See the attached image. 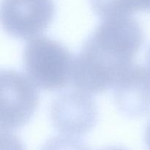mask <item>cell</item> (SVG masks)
<instances>
[{
  "mask_svg": "<svg viewBox=\"0 0 150 150\" xmlns=\"http://www.w3.org/2000/svg\"><path fill=\"white\" fill-rule=\"evenodd\" d=\"M145 140H146V146L149 150H150V122L146 127V133H145Z\"/></svg>",
  "mask_w": 150,
  "mask_h": 150,
  "instance_id": "obj_10",
  "label": "cell"
},
{
  "mask_svg": "<svg viewBox=\"0 0 150 150\" xmlns=\"http://www.w3.org/2000/svg\"><path fill=\"white\" fill-rule=\"evenodd\" d=\"M55 12L54 0H2L1 23L11 36L32 39L49 27Z\"/></svg>",
  "mask_w": 150,
  "mask_h": 150,
  "instance_id": "obj_4",
  "label": "cell"
},
{
  "mask_svg": "<svg viewBox=\"0 0 150 150\" xmlns=\"http://www.w3.org/2000/svg\"><path fill=\"white\" fill-rule=\"evenodd\" d=\"M74 58L65 46L48 37L32 38L23 51V65L37 87L56 91L71 82Z\"/></svg>",
  "mask_w": 150,
  "mask_h": 150,
  "instance_id": "obj_2",
  "label": "cell"
},
{
  "mask_svg": "<svg viewBox=\"0 0 150 150\" xmlns=\"http://www.w3.org/2000/svg\"><path fill=\"white\" fill-rule=\"evenodd\" d=\"M37 86L14 70L1 72V131L16 130L30 120L38 105Z\"/></svg>",
  "mask_w": 150,
  "mask_h": 150,
  "instance_id": "obj_3",
  "label": "cell"
},
{
  "mask_svg": "<svg viewBox=\"0 0 150 150\" xmlns=\"http://www.w3.org/2000/svg\"><path fill=\"white\" fill-rule=\"evenodd\" d=\"M144 42L143 29L134 18L103 20L74 58V87L88 94L113 88L133 65Z\"/></svg>",
  "mask_w": 150,
  "mask_h": 150,
  "instance_id": "obj_1",
  "label": "cell"
},
{
  "mask_svg": "<svg viewBox=\"0 0 150 150\" xmlns=\"http://www.w3.org/2000/svg\"><path fill=\"white\" fill-rule=\"evenodd\" d=\"M98 115L97 105L89 94L76 89L60 94L50 108L54 127L69 136L89 133L96 125Z\"/></svg>",
  "mask_w": 150,
  "mask_h": 150,
  "instance_id": "obj_5",
  "label": "cell"
},
{
  "mask_svg": "<svg viewBox=\"0 0 150 150\" xmlns=\"http://www.w3.org/2000/svg\"><path fill=\"white\" fill-rule=\"evenodd\" d=\"M1 150H24L18 139L8 131L1 132Z\"/></svg>",
  "mask_w": 150,
  "mask_h": 150,
  "instance_id": "obj_9",
  "label": "cell"
},
{
  "mask_svg": "<svg viewBox=\"0 0 150 150\" xmlns=\"http://www.w3.org/2000/svg\"><path fill=\"white\" fill-rule=\"evenodd\" d=\"M98 150H127L124 148L119 147V146H108V147L103 148V149H98Z\"/></svg>",
  "mask_w": 150,
  "mask_h": 150,
  "instance_id": "obj_12",
  "label": "cell"
},
{
  "mask_svg": "<svg viewBox=\"0 0 150 150\" xmlns=\"http://www.w3.org/2000/svg\"><path fill=\"white\" fill-rule=\"evenodd\" d=\"M40 150H89L86 144L76 136L64 135L48 140Z\"/></svg>",
  "mask_w": 150,
  "mask_h": 150,
  "instance_id": "obj_8",
  "label": "cell"
},
{
  "mask_svg": "<svg viewBox=\"0 0 150 150\" xmlns=\"http://www.w3.org/2000/svg\"><path fill=\"white\" fill-rule=\"evenodd\" d=\"M113 89L114 103L122 114L139 117L150 111V72L146 67L133 64Z\"/></svg>",
  "mask_w": 150,
  "mask_h": 150,
  "instance_id": "obj_6",
  "label": "cell"
},
{
  "mask_svg": "<svg viewBox=\"0 0 150 150\" xmlns=\"http://www.w3.org/2000/svg\"><path fill=\"white\" fill-rule=\"evenodd\" d=\"M146 67L148 68V70H149L150 72V45L147 50V52H146Z\"/></svg>",
  "mask_w": 150,
  "mask_h": 150,
  "instance_id": "obj_11",
  "label": "cell"
},
{
  "mask_svg": "<svg viewBox=\"0 0 150 150\" xmlns=\"http://www.w3.org/2000/svg\"><path fill=\"white\" fill-rule=\"evenodd\" d=\"M95 14L102 20L131 16L136 13L135 0H89Z\"/></svg>",
  "mask_w": 150,
  "mask_h": 150,
  "instance_id": "obj_7",
  "label": "cell"
}]
</instances>
